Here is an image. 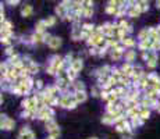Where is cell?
I'll return each instance as SVG.
<instances>
[{
	"label": "cell",
	"mask_w": 160,
	"mask_h": 139,
	"mask_svg": "<svg viewBox=\"0 0 160 139\" xmlns=\"http://www.w3.org/2000/svg\"><path fill=\"white\" fill-rule=\"evenodd\" d=\"M56 13L58 15H64V14H66V7H64L63 4L58 6V7H56Z\"/></svg>",
	"instance_id": "12"
},
{
	"label": "cell",
	"mask_w": 160,
	"mask_h": 139,
	"mask_svg": "<svg viewBox=\"0 0 160 139\" xmlns=\"http://www.w3.org/2000/svg\"><path fill=\"white\" fill-rule=\"evenodd\" d=\"M8 3H10V4H18V2H17V0H15V2H11V0H10V2H8Z\"/></svg>",
	"instance_id": "35"
},
{
	"label": "cell",
	"mask_w": 160,
	"mask_h": 139,
	"mask_svg": "<svg viewBox=\"0 0 160 139\" xmlns=\"http://www.w3.org/2000/svg\"><path fill=\"white\" fill-rule=\"evenodd\" d=\"M58 135H60V129H58V128H54V129H52V131H50V138L56 139Z\"/></svg>",
	"instance_id": "13"
},
{
	"label": "cell",
	"mask_w": 160,
	"mask_h": 139,
	"mask_svg": "<svg viewBox=\"0 0 160 139\" xmlns=\"http://www.w3.org/2000/svg\"><path fill=\"white\" fill-rule=\"evenodd\" d=\"M45 27H48V25H46V21H39L38 25H36V32L42 33V32H43V29H45Z\"/></svg>",
	"instance_id": "10"
},
{
	"label": "cell",
	"mask_w": 160,
	"mask_h": 139,
	"mask_svg": "<svg viewBox=\"0 0 160 139\" xmlns=\"http://www.w3.org/2000/svg\"><path fill=\"white\" fill-rule=\"evenodd\" d=\"M122 137H124L125 139H131V138H132V135H131L128 131H124V132H122Z\"/></svg>",
	"instance_id": "27"
},
{
	"label": "cell",
	"mask_w": 160,
	"mask_h": 139,
	"mask_svg": "<svg viewBox=\"0 0 160 139\" xmlns=\"http://www.w3.org/2000/svg\"><path fill=\"white\" fill-rule=\"evenodd\" d=\"M137 114V109H132V110H128V116H135ZM137 117V116H135Z\"/></svg>",
	"instance_id": "30"
},
{
	"label": "cell",
	"mask_w": 160,
	"mask_h": 139,
	"mask_svg": "<svg viewBox=\"0 0 160 139\" xmlns=\"http://www.w3.org/2000/svg\"><path fill=\"white\" fill-rule=\"evenodd\" d=\"M134 57H135V53H134V52H130V53L127 54V58H128V60H130V61H131Z\"/></svg>",
	"instance_id": "29"
},
{
	"label": "cell",
	"mask_w": 160,
	"mask_h": 139,
	"mask_svg": "<svg viewBox=\"0 0 160 139\" xmlns=\"http://www.w3.org/2000/svg\"><path fill=\"white\" fill-rule=\"evenodd\" d=\"M21 14H22V17H29L31 14H32V6L27 4L22 7V11H21Z\"/></svg>",
	"instance_id": "3"
},
{
	"label": "cell",
	"mask_w": 160,
	"mask_h": 139,
	"mask_svg": "<svg viewBox=\"0 0 160 139\" xmlns=\"http://www.w3.org/2000/svg\"><path fill=\"white\" fill-rule=\"evenodd\" d=\"M60 45H61V39L60 38H52L50 42H49V46H50L52 49H57Z\"/></svg>",
	"instance_id": "2"
},
{
	"label": "cell",
	"mask_w": 160,
	"mask_h": 139,
	"mask_svg": "<svg viewBox=\"0 0 160 139\" xmlns=\"http://www.w3.org/2000/svg\"><path fill=\"white\" fill-rule=\"evenodd\" d=\"M132 74H134L135 79H138V78L141 77V74H142V70H141L139 67H135V68H134V72H132Z\"/></svg>",
	"instance_id": "14"
},
{
	"label": "cell",
	"mask_w": 160,
	"mask_h": 139,
	"mask_svg": "<svg viewBox=\"0 0 160 139\" xmlns=\"http://www.w3.org/2000/svg\"><path fill=\"white\" fill-rule=\"evenodd\" d=\"M54 22H56L54 17H49L48 20H46V25H54Z\"/></svg>",
	"instance_id": "19"
},
{
	"label": "cell",
	"mask_w": 160,
	"mask_h": 139,
	"mask_svg": "<svg viewBox=\"0 0 160 139\" xmlns=\"http://www.w3.org/2000/svg\"><path fill=\"white\" fill-rule=\"evenodd\" d=\"M121 53H122V49H121V47H117L116 50H113V53H112V58H113V60H118L120 56H121Z\"/></svg>",
	"instance_id": "8"
},
{
	"label": "cell",
	"mask_w": 160,
	"mask_h": 139,
	"mask_svg": "<svg viewBox=\"0 0 160 139\" xmlns=\"http://www.w3.org/2000/svg\"><path fill=\"white\" fill-rule=\"evenodd\" d=\"M29 71H31L32 74H35V72H38V71H39V67L35 66V64H32V66L29 67Z\"/></svg>",
	"instance_id": "21"
},
{
	"label": "cell",
	"mask_w": 160,
	"mask_h": 139,
	"mask_svg": "<svg viewBox=\"0 0 160 139\" xmlns=\"http://www.w3.org/2000/svg\"><path fill=\"white\" fill-rule=\"evenodd\" d=\"M116 99H117V93H116V92H112V93H110V96H109V102H112V103H113Z\"/></svg>",
	"instance_id": "24"
},
{
	"label": "cell",
	"mask_w": 160,
	"mask_h": 139,
	"mask_svg": "<svg viewBox=\"0 0 160 139\" xmlns=\"http://www.w3.org/2000/svg\"><path fill=\"white\" fill-rule=\"evenodd\" d=\"M75 89H77V92H84V83H82V82H77L75 83Z\"/></svg>",
	"instance_id": "17"
},
{
	"label": "cell",
	"mask_w": 160,
	"mask_h": 139,
	"mask_svg": "<svg viewBox=\"0 0 160 139\" xmlns=\"http://www.w3.org/2000/svg\"><path fill=\"white\" fill-rule=\"evenodd\" d=\"M139 10H141V11H146V10H148V3H146V2L139 3Z\"/></svg>",
	"instance_id": "18"
},
{
	"label": "cell",
	"mask_w": 160,
	"mask_h": 139,
	"mask_svg": "<svg viewBox=\"0 0 160 139\" xmlns=\"http://www.w3.org/2000/svg\"><path fill=\"white\" fill-rule=\"evenodd\" d=\"M116 8L117 7H113V6H110V7H107L106 11H107V13H110V14H114L116 13Z\"/></svg>",
	"instance_id": "25"
},
{
	"label": "cell",
	"mask_w": 160,
	"mask_h": 139,
	"mask_svg": "<svg viewBox=\"0 0 160 139\" xmlns=\"http://www.w3.org/2000/svg\"><path fill=\"white\" fill-rule=\"evenodd\" d=\"M74 97H75V100L78 102V103H79V102H85V100H87V95H85V92H75V96H74Z\"/></svg>",
	"instance_id": "5"
},
{
	"label": "cell",
	"mask_w": 160,
	"mask_h": 139,
	"mask_svg": "<svg viewBox=\"0 0 160 139\" xmlns=\"http://www.w3.org/2000/svg\"><path fill=\"white\" fill-rule=\"evenodd\" d=\"M18 139H35V134H33L32 131L25 132V134H20Z\"/></svg>",
	"instance_id": "7"
},
{
	"label": "cell",
	"mask_w": 160,
	"mask_h": 139,
	"mask_svg": "<svg viewBox=\"0 0 160 139\" xmlns=\"http://www.w3.org/2000/svg\"><path fill=\"white\" fill-rule=\"evenodd\" d=\"M124 45H127V46H134V41H132L131 38H125V39H124Z\"/></svg>",
	"instance_id": "20"
},
{
	"label": "cell",
	"mask_w": 160,
	"mask_h": 139,
	"mask_svg": "<svg viewBox=\"0 0 160 139\" xmlns=\"http://www.w3.org/2000/svg\"><path fill=\"white\" fill-rule=\"evenodd\" d=\"M2 74H3V75H6V74H7V70H6V66H3V64H2Z\"/></svg>",
	"instance_id": "31"
},
{
	"label": "cell",
	"mask_w": 160,
	"mask_h": 139,
	"mask_svg": "<svg viewBox=\"0 0 160 139\" xmlns=\"http://www.w3.org/2000/svg\"><path fill=\"white\" fill-rule=\"evenodd\" d=\"M11 53H14L13 47H8V49H7V54H11Z\"/></svg>",
	"instance_id": "33"
},
{
	"label": "cell",
	"mask_w": 160,
	"mask_h": 139,
	"mask_svg": "<svg viewBox=\"0 0 160 139\" xmlns=\"http://www.w3.org/2000/svg\"><path fill=\"white\" fill-rule=\"evenodd\" d=\"M156 6H158V8H160V2H156Z\"/></svg>",
	"instance_id": "36"
},
{
	"label": "cell",
	"mask_w": 160,
	"mask_h": 139,
	"mask_svg": "<svg viewBox=\"0 0 160 139\" xmlns=\"http://www.w3.org/2000/svg\"><path fill=\"white\" fill-rule=\"evenodd\" d=\"M2 128L4 129H13L14 128V121L7 118V116H2Z\"/></svg>",
	"instance_id": "1"
},
{
	"label": "cell",
	"mask_w": 160,
	"mask_h": 139,
	"mask_svg": "<svg viewBox=\"0 0 160 139\" xmlns=\"http://www.w3.org/2000/svg\"><path fill=\"white\" fill-rule=\"evenodd\" d=\"M33 38H35V42H42L45 39V35H42V33H39V32H36V35L33 36Z\"/></svg>",
	"instance_id": "16"
},
{
	"label": "cell",
	"mask_w": 160,
	"mask_h": 139,
	"mask_svg": "<svg viewBox=\"0 0 160 139\" xmlns=\"http://www.w3.org/2000/svg\"><path fill=\"white\" fill-rule=\"evenodd\" d=\"M139 117H141V118H143V120H146L148 117H149V110H148V109H143V110L139 113Z\"/></svg>",
	"instance_id": "15"
},
{
	"label": "cell",
	"mask_w": 160,
	"mask_h": 139,
	"mask_svg": "<svg viewBox=\"0 0 160 139\" xmlns=\"http://www.w3.org/2000/svg\"><path fill=\"white\" fill-rule=\"evenodd\" d=\"M75 75H77V71H74L72 68H71V70H68V78H70V79L75 78Z\"/></svg>",
	"instance_id": "22"
},
{
	"label": "cell",
	"mask_w": 160,
	"mask_h": 139,
	"mask_svg": "<svg viewBox=\"0 0 160 139\" xmlns=\"http://www.w3.org/2000/svg\"><path fill=\"white\" fill-rule=\"evenodd\" d=\"M100 95H102V97H103V99H109V96H107V92H102Z\"/></svg>",
	"instance_id": "32"
},
{
	"label": "cell",
	"mask_w": 160,
	"mask_h": 139,
	"mask_svg": "<svg viewBox=\"0 0 160 139\" xmlns=\"http://www.w3.org/2000/svg\"><path fill=\"white\" fill-rule=\"evenodd\" d=\"M148 66L152 67V68H153V67H156V60H149V61H148Z\"/></svg>",
	"instance_id": "28"
},
{
	"label": "cell",
	"mask_w": 160,
	"mask_h": 139,
	"mask_svg": "<svg viewBox=\"0 0 160 139\" xmlns=\"http://www.w3.org/2000/svg\"><path fill=\"white\" fill-rule=\"evenodd\" d=\"M31 114H32V111L25 110V111H24V113H22V117H24V118H29V116H31Z\"/></svg>",
	"instance_id": "26"
},
{
	"label": "cell",
	"mask_w": 160,
	"mask_h": 139,
	"mask_svg": "<svg viewBox=\"0 0 160 139\" xmlns=\"http://www.w3.org/2000/svg\"><path fill=\"white\" fill-rule=\"evenodd\" d=\"M71 68H72L74 71H77V72H78L79 70H82V61H81V60H74L72 64H71Z\"/></svg>",
	"instance_id": "4"
},
{
	"label": "cell",
	"mask_w": 160,
	"mask_h": 139,
	"mask_svg": "<svg viewBox=\"0 0 160 139\" xmlns=\"http://www.w3.org/2000/svg\"><path fill=\"white\" fill-rule=\"evenodd\" d=\"M48 139H53V138H48Z\"/></svg>",
	"instance_id": "39"
},
{
	"label": "cell",
	"mask_w": 160,
	"mask_h": 139,
	"mask_svg": "<svg viewBox=\"0 0 160 139\" xmlns=\"http://www.w3.org/2000/svg\"><path fill=\"white\" fill-rule=\"evenodd\" d=\"M158 111H159V113H160V104H159V106H158Z\"/></svg>",
	"instance_id": "37"
},
{
	"label": "cell",
	"mask_w": 160,
	"mask_h": 139,
	"mask_svg": "<svg viewBox=\"0 0 160 139\" xmlns=\"http://www.w3.org/2000/svg\"><path fill=\"white\" fill-rule=\"evenodd\" d=\"M72 99H74V97H70V96L63 97V100H61V106H63V107H67V109H70V104H71Z\"/></svg>",
	"instance_id": "6"
},
{
	"label": "cell",
	"mask_w": 160,
	"mask_h": 139,
	"mask_svg": "<svg viewBox=\"0 0 160 139\" xmlns=\"http://www.w3.org/2000/svg\"><path fill=\"white\" fill-rule=\"evenodd\" d=\"M102 121L104 124H112V122H114V116H110V114H107V116H104L102 118Z\"/></svg>",
	"instance_id": "11"
},
{
	"label": "cell",
	"mask_w": 160,
	"mask_h": 139,
	"mask_svg": "<svg viewBox=\"0 0 160 139\" xmlns=\"http://www.w3.org/2000/svg\"><path fill=\"white\" fill-rule=\"evenodd\" d=\"M84 14H85V17H89V15L92 14V7H85Z\"/></svg>",
	"instance_id": "23"
},
{
	"label": "cell",
	"mask_w": 160,
	"mask_h": 139,
	"mask_svg": "<svg viewBox=\"0 0 160 139\" xmlns=\"http://www.w3.org/2000/svg\"><path fill=\"white\" fill-rule=\"evenodd\" d=\"M139 13H141L139 6H132V8L130 10V15H131V17H138Z\"/></svg>",
	"instance_id": "9"
},
{
	"label": "cell",
	"mask_w": 160,
	"mask_h": 139,
	"mask_svg": "<svg viewBox=\"0 0 160 139\" xmlns=\"http://www.w3.org/2000/svg\"><path fill=\"white\" fill-rule=\"evenodd\" d=\"M89 139H98V138H89Z\"/></svg>",
	"instance_id": "38"
},
{
	"label": "cell",
	"mask_w": 160,
	"mask_h": 139,
	"mask_svg": "<svg viewBox=\"0 0 160 139\" xmlns=\"http://www.w3.org/2000/svg\"><path fill=\"white\" fill-rule=\"evenodd\" d=\"M36 86H38V88H41V86H42V81H38V82H36Z\"/></svg>",
	"instance_id": "34"
}]
</instances>
